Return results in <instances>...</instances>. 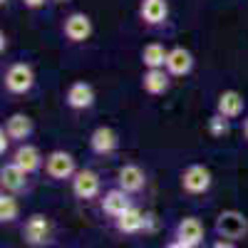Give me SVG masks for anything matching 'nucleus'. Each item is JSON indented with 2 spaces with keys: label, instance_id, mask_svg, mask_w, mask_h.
I'll list each match as a JSON object with an SVG mask.
<instances>
[{
  "label": "nucleus",
  "instance_id": "nucleus-29",
  "mask_svg": "<svg viewBox=\"0 0 248 248\" xmlns=\"http://www.w3.org/2000/svg\"><path fill=\"white\" fill-rule=\"evenodd\" d=\"M52 3H57V5H67V3H72V0H52Z\"/></svg>",
  "mask_w": 248,
  "mask_h": 248
},
{
  "label": "nucleus",
  "instance_id": "nucleus-1",
  "mask_svg": "<svg viewBox=\"0 0 248 248\" xmlns=\"http://www.w3.org/2000/svg\"><path fill=\"white\" fill-rule=\"evenodd\" d=\"M214 231L218 238H226V241H243L248 236V218L236 209H226L216 216Z\"/></svg>",
  "mask_w": 248,
  "mask_h": 248
},
{
  "label": "nucleus",
  "instance_id": "nucleus-10",
  "mask_svg": "<svg viewBox=\"0 0 248 248\" xmlns=\"http://www.w3.org/2000/svg\"><path fill=\"white\" fill-rule=\"evenodd\" d=\"M117 186L127 194H139L147 186V174L139 164H122L117 171Z\"/></svg>",
  "mask_w": 248,
  "mask_h": 248
},
{
  "label": "nucleus",
  "instance_id": "nucleus-28",
  "mask_svg": "<svg viewBox=\"0 0 248 248\" xmlns=\"http://www.w3.org/2000/svg\"><path fill=\"white\" fill-rule=\"evenodd\" d=\"M243 137H246V139H248V117H246V119H243Z\"/></svg>",
  "mask_w": 248,
  "mask_h": 248
},
{
  "label": "nucleus",
  "instance_id": "nucleus-3",
  "mask_svg": "<svg viewBox=\"0 0 248 248\" xmlns=\"http://www.w3.org/2000/svg\"><path fill=\"white\" fill-rule=\"evenodd\" d=\"M3 85L10 94H28L35 87V70L28 62H13L3 75Z\"/></svg>",
  "mask_w": 248,
  "mask_h": 248
},
{
  "label": "nucleus",
  "instance_id": "nucleus-5",
  "mask_svg": "<svg viewBox=\"0 0 248 248\" xmlns=\"http://www.w3.org/2000/svg\"><path fill=\"white\" fill-rule=\"evenodd\" d=\"M50 233H52V223L45 214H32L23 223V241L32 248L45 246L50 241Z\"/></svg>",
  "mask_w": 248,
  "mask_h": 248
},
{
  "label": "nucleus",
  "instance_id": "nucleus-22",
  "mask_svg": "<svg viewBox=\"0 0 248 248\" xmlns=\"http://www.w3.org/2000/svg\"><path fill=\"white\" fill-rule=\"evenodd\" d=\"M20 216V203H17V196L15 194H8L3 191L0 194V221L3 223H15Z\"/></svg>",
  "mask_w": 248,
  "mask_h": 248
},
{
  "label": "nucleus",
  "instance_id": "nucleus-26",
  "mask_svg": "<svg viewBox=\"0 0 248 248\" xmlns=\"http://www.w3.org/2000/svg\"><path fill=\"white\" fill-rule=\"evenodd\" d=\"M209 248H236V241H226V238H218V241H214Z\"/></svg>",
  "mask_w": 248,
  "mask_h": 248
},
{
  "label": "nucleus",
  "instance_id": "nucleus-23",
  "mask_svg": "<svg viewBox=\"0 0 248 248\" xmlns=\"http://www.w3.org/2000/svg\"><path fill=\"white\" fill-rule=\"evenodd\" d=\"M231 132V119H226L223 114L214 112L211 119H209V134L211 137H226Z\"/></svg>",
  "mask_w": 248,
  "mask_h": 248
},
{
  "label": "nucleus",
  "instance_id": "nucleus-12",
  "mask_svg": "<svg viewBox=\"0 0 248 248\" xmlns=\"http://www.w3.org/2000/svg\"><path fill=\"white\" fill-rule=\"evenodd\" d=\"M28 171H23L17 167V164H3V169H0V186H3V191L8 194H20V191H25L28 189Z\"/></svg>",
  "mask_w": 248,
  "mask_h": 248
},
{
  "label": "nucleus",
  "instance_id": "nucleus-14",
  "mask_svg": "<svg viewBox=\"0 0 248 248\" xmlns=\"http://www.w3.org/2000/svg\"><path fill=\"white\" fill-rule=\"evenodd\" d=\"M139 17L144 25L156 28L161 23H167L169 17V3L167 0H141L139 3Z\"/></svg>",
  "mask_w": 248,
  "mask_h": 248
},
{
  "label": "nucleus",
  "instance_id": "nucleus-19",
  "mask_svg": "<svg viewBox=\"0 0 248 248\" xmlns=\"http://www.w3.org/2000/svg\"><path fill=\"white\" fill-rule=\"evenodd\" d=\"M243 107H246V99L241 92L236 90H223L216 99V112L223 114L226 119H236L243 114Z\"/></svg>",
  "mask_w": 248,
  "mask_h": 248
},
{
  "label": "nucleus",
  "instance_id": "nucleus-15",
  "mask_svg": "<svg viewBox=\"0 0 248 248\" xmlns=\"http://www.w3.org/2000/svg\"><path fill=\"white\" fill-rule=\"evenodd\" d=\"M99 206H102V211H105L109 218H117V216H122L124 211H127V209H132V201H129V194L122 191L119 186H117V189H109V191L102 194Z\"/></svg>",
  "mask_w": 248,
  "mask_h": 248
},
{
  "label": "nucleus",
  "instance_id": "nucleus-6",
  "mask_svg": "<svg viewBox=\"0 0 248 248\" xmlns=\"http://www.w3.org/2000/svg\"><path fill=\"white\" fill-rule=\"evenodd\" d=\"M70 184H72V194H75V199H79V201L97 199L99 191H102V179H99V174L92 171V169H79Z\"/></svg>",
  "mask_w": 248,
  "mask_h": 248
},
{
  "label": "nucleus",
  "instance_id": "nucleus-16",
  "mask_svg": "<svg viewBox=\"0 0 248 248\" xmlns=\"http://www.w3.org/2000/svg\"><path fill=\"white\" fill-rule=\"evenodd\" d=\"M171 87V75L167 72V67H159V70H147L141 75V90L152 94V97H159L164 92H169Z\"/></svg>",
  "mask_w": 248,
  "mask_h": 248
},
{
  "label": "nucleus",
  "instance_id": "nucleus-8",
  "mask_svg": "<svg viewBox=\"0 0 248 248\" xmlns=\"http://www.w3.org/2000/svg\"><path fill=\"white\" fill-rule=\"evenodd\" d=\"M206 238V229L196 216H184L176 226H174V241H181L191 248H199Z\"/></svg>",
  "mask_w": 248,
  "mask_h": 248
},
{
  "label": "nucleus",
  "instance_id": "nucleus-30",
  "mask_svg": "<svg viewBox=\"0 0 248 248\" xmlns=\"http://www.w3.org/2000/svg\"><path fill=\"white\" fill-rule=\"evenodd\" d=\"M0 3H3V5H8V3H10V0H0Z\"/></svg>",
  "mask_w": 248,
  "mask_h": 248
},
{
  "label": "nucleus",
  "instance_id": "nucleus-27",
  "mask_svg": "<svg viewBox=\"0 0 248 248\" xmlns=\"http://www.w3.org/2000/svg\"><path fill=\"white\" fill-rule=\"evenodd\" d=\"M164 248H191V246H186V243H181V241H171V243H167Z\"/></svg>",
  "mask_w": 248,
  "mask_h": 248
},
{
  "label": "nucleus",
  "instance_id": "nucleus-20",
  "mask_svg": "<svg viewBox=\"0 0 248 248\" xmlns=\"http://www.w3.org/2000/svg\"><path fill=\"white\" fill-rule=\"evenodd\" d=\"M3 129L8 132V137H10L13 141H20V144H23L25 139H30V137H32L35 124H32V119H30L28 114L15 112L13 117H8V122L3 124Z\"/></svg>",
  "mask_w": 248,
  "mask_h": 248
},
{
  "label": "nucleus",
  "instance_id": "nucleus-21",
  "mask_svg": "<svg viewBox=\"0 0 248 248\" xmlns=\"http://www.w3.org/2000/svg\"><path fill=\"white\" fill-rule=\"evenodd\" d=\"M167 57H169V50L164 47L161 43H149V45L141 47V65L147 70L167 67Z\"/></svg>",
  "mask_w": 248,
  "mask_h": 248
},
{
  "label": "nucleus",
  "instance_id": "nucleus-4",
  "mask_svg": "<svg viewBox=\"0 0 248 248\" xmlns=\"http://www.w3.org/2000/svg\"><path fill=\"white\" fill-rule=\"evenodd\" d=\"M214 184V176L209 171V167H203V164H191V167H186L181 171V189L191 196H201L211 189Z\"/></svg>",
  "mask_w": 248,
  "mask_h": 248
},
{
  "label": "nucleus",
  "instance_id": "nucleus-2",
  "mask_svg": "<svg viewBox=\"0 0 248 248\" xmlns=\"http://www.w3.org/2000/svg\"><path fill=\"white\" fill-rule=\"evenodd\" d=\"M77 159L65 152V149H55L45 156V174L52 179V181H72L75 174H77Z\"/></svg>",
  "mask_w": 248,
  "mask_h": 248
},
{
  "label": "nucleus",
  "instance_id": "nucleus-17",
  "mask_svg": "<svg viewBox=\"0 0 248 248\" xmlns=\"http://www.w3.org/2000/svg\"><path fill=\"white\" fill-rule=\"evenodd\" d=\"M114 229L124 236H134L147 229V214H141L137 206H132V209H127L122 216L114 218Z\"/></svg>",
  "mask_w": 248,
  "mask_h": 248
},
{
  "label": "nucleus",
  "instance_id": "nucleus-25",
  "mask_svg": "<svg viewBox=\"0 0 248 248\" xmlns=\"http://www.w3.org/2000/svg\"><path fill=\"white\" fill-rule=\"evenodd\" d=\"M20 3H23V8H28V10H40L47 0H20Z\"/></svg>",
  "mask_w": 248,
  "mask_h": 248
},
{
  "label": "nucleus",
  "instance_id": "nucleus-9",
  "mask_svg": "<svg viewBox=\"0 0 248 248\" xmlns=\"http://www.w3.org/2000/svg\"><path fill=\"white\" fill-rule=\"evenodd\" d=\"M94 99H97V94H94V87L90 82H72L65 92V105L75 112L90 109L94 105Z\"/></svg>",
  "mask_w": 248,
  "mask_h": 248
},
{
  "label": "nucleus",
  "instance_id": "nucleus-13",
  "mask_svg": "<svg viewBox=\"0 0 248 248\" xmlns=\"http://www.w3.org/2000/svg\"><path fill=\"white\" fill-rule=\"evenodd\" d=\"M13 164H17V167L23 169V171H28V174H35V171L43 169L45 159H43V154H40L37 147L23 141V144H20V147L13 152Z\"/></svg>",
  "mask_w": 248,
  "mask_h": 248
},
{
  "label": "nucleus",
  "instance_id": "nucleus-18",
  "mask_svg": "<svg viewBox=\"0 0 248 248\" xmlns=\"http://www.w3.org/2000/svg\"><path fill=\"white\" fill-rule=\"evenodd\" d=\"M194 70V55L186 47H171L167 57V72L171 77H186Z\"/></svg>",
  "mask_w": 248,
  "mask_h": 248
},
{
  "label": "nucleus",
  "instance_id": "nucleus-11",
  "mask_svg": "<svg viewBox=\"0 0 248 248\" xmlns=\"http://www.w3.org/2000/svg\"><path fill=\"white\" fill-rule=\"evenodd\" d=\"M90 149H92V154H97V156H109V154H114L117 149H119V137H117V132L112 129V127H97L92 134H90Z\"/></svg>",
  "mask_w": 248,
  "mask_h": 248
},
{
  "label": "nucleus",
  "instance_id": "nucleus-7",
  "mask_svg": "<svg viewBox=\"0 0 248 248\" xmlns=\"http://www.w3.org/2000/svg\"><path fill=\"white\" fill-rule=\"evenodd\" d=\"M92 17L87 13H70L65 17V23H62V32H65V37L70 40V43H85V40L92 37Z\"/></svg>",
  "mask_w": 248,
  "mask_h": 248
},
{
  "label": "nucleus",
  "instance_id": "nucleus-24",
  "mask_svg": "<svg viewBox=\"0 0 248 248\" xmlns=\"http://www.w3.org/2000/svg\"><path fill=\"white\" fill-rule=\"evenodd\" d=\"M10 137H8V132L3 129V127H0V156H5V152L10 149Z\"/></svg>",
  "mask_w": 248,
  "mask_h": 248
}]
</instances>
